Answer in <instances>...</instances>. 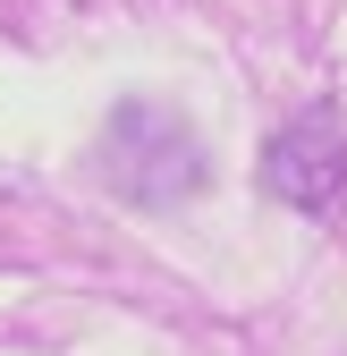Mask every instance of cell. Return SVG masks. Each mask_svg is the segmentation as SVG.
<instances>
[{
	"label": "cell",
	"mask_w": 347,
	"mask_h": 356,
	"mask_svg": "<svg viewBox=\"0 0 347 356\" xmlns=\"http://www.w3.org/2000/svg\"><path fill=\"white\" fill-rule=\"evenodd\" d=\"M94 170L127 204H144V212L203 195V178H212L203 136L187 127V111H169V102H119L110 127H102V145H94Z\"/></svg>",
	"instance_id": "cell-1"
},
{
	"label": "cell",
	"mask_w": 347,
	"mask_h": 356,
	"mask_svg": "<svg viewBox=\"0 0 347 356\" xmlns=\"http://www.w3.org/2000/svg\"><path fill=\"white\" fill-rule=\"evenodd\" d=\"M263 187H271L280 204H296V212H322V204L347 187V119H339L330 102L296 111L280 136L263 145Z\"/></svg>",
	"instance_id": "cell-2"
}]
</instances>
